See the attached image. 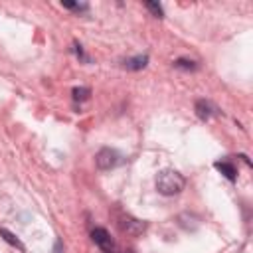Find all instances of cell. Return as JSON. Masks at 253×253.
<instances>
[{
    "instance_id": "cell-15",
    "label": "cell",
    "mask_w": 253,
    "mask_h": 253,
    "mask_svg": "<svg viewBox=\"0 0 253 253\" xmlns=\"http://www.w3.org/2000/svg\"><path fill=\"white\" fill-rule=\"evenodd\" d=\"M123 253H134V251H132V249H126V251H123Z\"/></svg>"
},
{
    "instance_id": "cell-3",
    "label": "cell",
    "mask_w": 253,
    "mask_h": 253,
    "mask_svg": "<svg viewBox=\"0 0 253 253\" xmlns=\"http://www.w3.org/2000/svg\"><path fill=\"white\" fill-rule=\"evenodd\" d=\"M119 160H121V154L115 148H109V146L101 148L95 154V164H97L99 170H111V168H115L119 164Z\"/></svg>"
},
{
    "instance_id": "cell-11",
    "label": "cell",
    "mask_w": 253,
    "mask_h": 253,
    "mask_svg": "<svg viewBox=\"0 0 253 253\" xmlns=\"http://www.w3.org/2000/svg\"><path fill=\"white\" fill-rule=\"evenodd\" d=\"M144 6H146V10L148 12H152V16H156V18H164V10H162V6L158 4V2H144Z\"/></svg>"
},
{
    "instance_id": "cell-9",
    "label": "cell",
    "mask_w": 253,
    "mask_h": 253,
    "mask_svg": "<svg viewBox=\"0 0 253 253\" xmlns=\"http://www.w3.org/2000/svg\"><path fill=\"white\" fill-rule=\"evenodd\" d=\"M174 67H178V69H186V71H196V69H198V63L192 61V59H184V57H180V59L174 61Z\"/></svg>"
},
{
    "instance_id": "cell-8",
    "label": "cell",
    "mask_w": 253,
    "mask_h": 253,
    "mask_svg": "<svg viewBox=\"0 0 253 253\" xmlns=\"http://www.w3.org/2000/svg\"><path fill=\"white\" fill-rule=\"evenodd\" d=\"M0 237L6 241V243H10L12 247H16V249H20V251H26V247H24V243L12 233V231H8V229H4V227H0Z\"/></svg>"
},
{
    "instance_id": "cell-12",
    "label": "cell",
    "mask_w": 253,
    "mask_h": 253,
    "mask_svg": "<svg viewBox=\"0 0 253 253\" xmlns=\"http://www.w3.org/2000/svg\"><path fill=\"white\" fill-rule=\"evenodd\" d=\"M61 6H63V8H69V10H75V12H87V10H89V6H87L85 2L77 4V2H67V0H63Z\"/></svg>"
},
{
    "instance_id": "cell-14",
    "label": "cell",
    "mask_w": 253,
    "mask_h": 253,
    "mask_svg": "<svg viewBox=\"0 0 253 253\" xmlns=\"http://www.w3.org/2000/svg\"><path fill=\"white\" fill-rule=\"evenodd\" d=\"M55 253H61V241L59 239L55 241Z\"/></svg>"
},
{
    "instance_id": "cell-2",
    "label": "cell",
    "mask_w": 253,
    "mask_h": 253,
    "mask_svg": "<svg viewBox=\"0 0 253 253\" xmlns=\"http://www.w3.org/2000/svg\"><path fill=\"white\" fill-rule=\"evenodd\" d=\"M115 219H117L119 229H121L123 233H128V235H138V233H142L144 227H146L144 221H140V219H136V217H132V215H128V213H125V211H117Z\"/></svg>"
},
{
    "instance_id": "cell-5",
    "label": "cell",
    "mask_w": 253,
    "mask_h": 253,
    "mask_svg": "<svg viewBox=\"0 0 253 253\" xmlns=\"http://www.w3.org/2000/svg\"><path fill=\"white\" fill-rule=\"evenodd\" d=\"M194 109H196L198 119H202V121H210V119L215 115V107H213L210 101H206V99H198Z\"/></svg>"
},
{
    "instance_id": "cell-10",
    "label": "cell",
    "mask_w": 253,
    "mask_h": 253,
    "mask_svg": "<svg viewBox=\"0 0 253 253\" xmlns=\"http://www.w3.org/2000/svg\"><path fill=\"white\" fill-rule=\"evenodd\" d=\"M71 95H73L75 101H87L89 95H91V89H89V87H75V89L71 91Z\"/></svg>"
},
{
    "instance_id": "cell-1",
    "label": "cell",
    "mask_w": 253,
    "mask_h": 253,
    "mask_svg": "<svg viewBox=\"0 0 253 253\" xmlns=\"http://www.w3.org/2000/svg\"><path fill=\"white\" fill-rule=\"evenodd\" d=\"M186 178L178 170H162L156 176V190L162 196H176L184 190Z\"/></svg>"
},
{
    "instance_id": "cell-7",
    "label": "cell",
    "mask_w": 253,
    "mask_h": 253,
    "mask_svg": "<svg viewBox=\"0 0 253 253\" xmlns=\"http://www.w3.org/2000/svg\"><path fill=\"white\" fill-rule=\"evenodd\" d=\"M213 166H215V168H217V170H219V172H221V174H223L227 180H231V182L235 180L237 170H235V166H233L231 162H225V160H223V162H215Z\"/></svg>"
},
{
    "instance_id": "cell-13",
    "label": "cell",
    "mask_w": 253,
    "mask_h": 253,
    "mask_svg": "<svg viewBox=\"0 0 253 253\" xmlns=\"http://www.w3.org/2000/svg\"><path fill=\"white\" fill-rule=\"evenodd\" d=\"M73 51H75V55H77L81 61H85V63H91V57H89V55H85V51H83V47H81L79 43H73Z\"/></svg>"
},
{
    "instance_id": "cell-6",
    "label": "cell",
    "mask_w": 253,
    "mask_h": 253,
    "mask_svg": "<svg viewBox=\"0 0 253 253\" xmlns=\"http://www.w3.org/2000/svg\"><path fill=\"white\" fill-rule=\"evenodd\" d=\"M146 63H148V55H146V53H140V55H134V57L125 59L123 65H125L126 69H130V71H138V69H144Z\"/></svg>"
},
{
    "instance_id": "cell-4",
    "label": "cell",
    "mask_w": 253,
    "mask_h": 253,
    "mask_svg": "<svg viewBox=\"0 0 253 253\" xmlns=\"http://www.w3.org/2000/svg\"><path fill=\"white\" fill-rule=\"evenodd\" d=\"M91 239L95 241V245H99L103 251H113L115 249V241H113V237L109 235V231L105 229V227H95L93 231H91Z\"/></svg>"
}]
</instances>
